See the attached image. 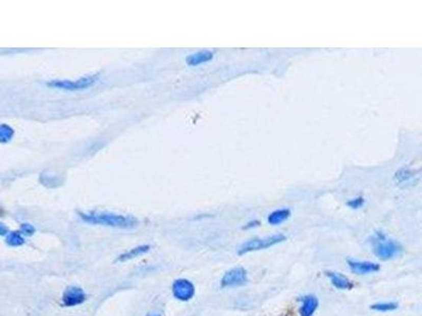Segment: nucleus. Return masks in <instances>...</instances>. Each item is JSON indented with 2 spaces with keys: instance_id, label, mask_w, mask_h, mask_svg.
I'll list each match as a JSON object with an SVG mask.
<instances>
[{
  "instance_id": "4",
  "label": "nucleus",
  "mask_w": 422,
  "mask_h": 316,
  "mask_svg": "<svg viewBox=\"0 0 422 316\" xmlns=\"http://www.w3.org/2000/svg\"><path fill=\"white\" fill-rule=\"evenodd\" d=\"M285 240H286V236L284 234H275V235H270L265 238L254 237L241 245L238 249V254L244 255V254H247L253 251L268 249V248H271V247L285 242Z\"/></svg>"
},
{
  "instance_id": "13",
  "label": "nucleus",
  "mask_w": 422,
  "mask_h": 316,
  "mask_svg": "<svg viewBox=\"0 0 422 316\" xmlns=\"http://www.w3.org/2000/svg\"><path fill=\"white\" fill-rule=\"evenodd\" d=\"M291 210L287 208L278 209L267 216V221L271 225H279L287 220L291 217Z\"/></svg>"
},
{
  "instance_id": "9",
  "label": "nucleus",
  "mask_w": 422,
  "mask_h": 316,
  "mask_svg": "<svg viewBox=\"0 0 422 316\" xmlns=\"http://www.w3.org/2000/svg\"><path fill=\"white\" fill-rule=\"evenodd\" d=\"M214 58H215V52L209 51V50H203V51L189 54L185 58V62L189 67H199L201 65H205L211 62Z\"/></svg>"
},
{
  "instance_id": "11",
  "label": "nucleus",
  "mask_w": 422,
  "mask_h": 316,
  "mask_svg": "<svg viewBox=\"0 0 422 316\" xmlns=\"http://www.w3.org/2000/svg\"><path fill=\"white\" fill-rule=\"evenodd\" d=\"M150 250H151V246L150 245H141L138 247H134L132 249H130L129 251H126L124 253H122L120 255H118L117 258H116V263H126L129 261H132L134 258H138L142 255L147 254Z\"/></svg>"
},
{
  "instance_id": "2",
  "label": "nucleus",
  "mask_w": 422,
  "mask_h": 316,
  "mask_svg": "<svg viewBox=\"0 0 422 316\" xmlns=\"http://www.w3.org/2000/svg\"><path fill=\"white\" fill-rule=\"evenodd\" d=\"M373 252L381 261H389L398 256L402 252L400 244L393 239H389L382 232H375L371 238Z\"/></svg>"
},
{
  "instance_id": "14",
  "label": "nucleus",
  "mask_w": 422,
  "mask_h": 316,
  "mask_svg": "<svg viewBox=\"0 0 422 316\" xmlns=\"http://www.w3.org/2000/svg\"><path fill=\"white\" fill-rule=\"evenodd\" d=\"M6 244L12 248L21 247L25 244V238L20 231H11L6 236Z\"/></svg>"
},
{
  "instance_id": "22",
  "label": "nucleus",
  "mask_w": 422,
  "mask_h": 316,
  "mask_svg": "<svg viewBox=\"0 0 422 316\" xmlns=\"http://www.w3.org/2000/svg\"><path fill=\"white\" fill-rule=\"evenodd\" d=\"M147 316H162L161 314H148Z\"/></svg>"
},
{
  "instance_id": "20",
  "label": "nucleus",
  "mask_w": 422,
  "mask_h": 316,
  "mask_svg": "<svg viewBox=\"0 0 422 316\" xmlns=\"http://www.w3.org/2000/svg\"><path fill=\"white\" fill-rule=\"evenodd\" d=\"M261 224V222H260V220H257V219H253V220H250V221H248L244 227H243V229L244 230H250V229H254V228H257V227H259V225Z\"/></svg>"
},
{
  "instance_id": "21",
  "label": "nucleus",
  "mask_w": 422,
  "mask_h": 316,
  "mask_svg": "<svg viewBox=\"0 0 422 316\" xmlns=\"http://www.w3.org/2000/svg\"><path fill=\"white\" fill-rule=\"evenodd\" d=\"M10 232H11V231H10V229L7 227V225H6L4 222L0 223V235L6 237V236H7Z\"/></svg>"
},
{
  "instance_id": "16",
  "label": "nucleus",
  "mask_w": 422,
  "mask_h": 316,
  "mask_svg": "<svg viewBox=\"0 0 422 316\" xmlns=\"http://www.w3.org/2000/svg\"><path fill=\"white\" fill-rule=\"evenodd\" d=\"M414 175H415V171L408 169V168H402V169H399L395 173L394 178L397 183L401 184V183L409 182V180H411L414 177Z\"/></svg>"
},
{
  "instance_id": "15",
  "label": "nucleus",
  "mask_w": 422,
  "mask_h": 316,
  "mask_svg": "<svg viewBox=\"0 0 422 316\" xmlns=\"http://www.w3.org/2000/svg\"><path fill=\"white\" fill-rule=\"evenodd\" d=\"M15 136V130L7 124H2L0 126V143L6 145L10 142Z\"/></svg>"
},
{
  "instance_id": "8",
  "label": "nucleus",
  "mask_w": 422,
  "mask_h": 316,
  "mask_svg": "<svg viewBox=\"0 0 422 316\" xmlns=\"http://www.w3.org/2000/svg\"><path fill=\"white\" fill-rule=\"evenodd\" d=\"M348 265L351 271L358 275H366L371 273H376L380 270V265L372 263V262H359V261H348Z\"/></svg>"
},
{
  "instance_id": "10",
  "label": "nucleus",
  "mask_w": 422,
  "mask_h": 316,
  "mask_svg": "<svg viewBox=\"0 0 422 316\" xmlns=\"http://www.w3.org/2000/svg\"><path fill=\"white\" fill-rule=\"evenodd\" d=\"M300 316H313L319 307V300L314 295H305L300 298Z\"/></svg>"
},
{
  "instance_id": "3",
  "label": "nucleus",
  "mask_w": 422,
  "mask_h": 316,
  "mask_svg": "<svg viewBox=\"0 0 422 316\" xmlns=\"http://www.w3.org/2000/svg\"><path fill=\"white\" fill-rule=\"evenodd\" d=\"M100 78V74L87 75V76L80 77L77 79H50L46 82V85L51 89L63 90V91L75 92V91H84L89 88L94 87Z\"/></svg>"
},
{
  "instance_id": "17",
  "label": "nucleus",
  "mask_w": 422,
  "mask_h": 316,
  "mask_svg": "<svg viewBox=\"0 0 422 316\" xmlns=\"http://www.w3.org/2000/svg\"><path fill=\"white\" fill-rule=\"evenodd\" d=\"M371 309L374 311L378 312H389V311H395L398 309V304L394 302H388V303H377L371 306Z\"/></svg>"
},
{
  "instance_id": "6",
  "label": "nucleus",
  "mask_w": 422,
  "mask_h": 316,
  "mask_svg": "<svg viewBox=\"0 0 422 316\" xmlns=\"http://www.w3.org/2000/svg\"><path fill=\"white\" fill-rule=\"evenodd\" d=\"M172 295L178 302H189L195 295L193 282L186 278L175 279L172 283Z\"/></svg>"
},
{
  "instance_id": "1",
  "label": "nucleus",
  "mask_w": 422,
  "mask_h": 316,
  "mask_svg": "<svg viewBox=\"0 0 422 316\" xmlns=\"http://www.w3.org/2000/svg\"><path fill=\"white\" fill-rule=\"evenodd\" d=\"M81 219L89 224L106 225V227L119 228V229H131L139 224V219L131 215L117 214L112 212H80Z\"/></svg>"
},
{
  "instance_id": "18",
  "label": "nucleus",
  "mask_w": 422,
  "mask_h": 316,
  "mask_svg": "<svg viewBox=\"0 0 422 316\" xmlns=\"http://www.w3.org/2000/svg\"><path fill=\"white\" fill-rule=\"evenodd\" d=\"M19 231L23 234L24 237H31V236H33L35 234L36 229H35V227H34L33 224L29 223V222H23V223L20 224Z\"/></svg>"
},
{
  "instance_id": "7",
  "label": "nucleus",
  "mask_w": 422,
  "mask_h": 316,
  "mask_svg": "<svg viewBox=\"0 0 422 316\" xmlns=\"http://www.w3.org/2000/svg\"><path fill=\"white\" fill-rule=\"evenodd\" d=\"M87 299L85 291L77 285H70L68 287L62 297L63 306L66 308L76 307L84 304Z\"/></svg>"
},
{
  "instance_id": "19",
  "label": "nucleus",
  "mask_w": 422,
  "mask_h": 316,
  "mask_svg": "<svg viewBox=\"0 0 422 316\" xmlns=\"http://www.w3.org/2000/svg\"><path fill=\"white\" fill-rule=\"evenodd\" d=\"M364 204H365V199L362 196H358V197H354L350 199L348 203H346V206L351 209L357 210V209L362 208Z\"/></svg>"
},
{
  "instance_id": "5",
  "label": "nucleus",
  "mask_w": 422,
  "mask_h": 316,
  "mask_svg": "<svg viewBox=\"0 0 422 316\" xmlns=\"http://www.w3.org/2000/svg\"><path fill=\"white\" fill-rule=\"evenodd\" d=\"M247 271L242 267L228 270L221 279L222 288H236L247 283Z\"/></svg>"
},
{
  "instance_id": "12",
  "label": "nucleus",
  "mask_w": 422,
  "mask_h": 316,
  "mask_svg": "<svg viewBox=\"0 0 422 316\" xmlns=\"http://www.w3.org/2000/svg\"><path fill=\"white\" fill-rule=\"evenodd\" d=\"M326 276L329 278L331 284L338 290H351L354 284L349 277L337 272H326Z\"/></svg>"
}]
</instances>
